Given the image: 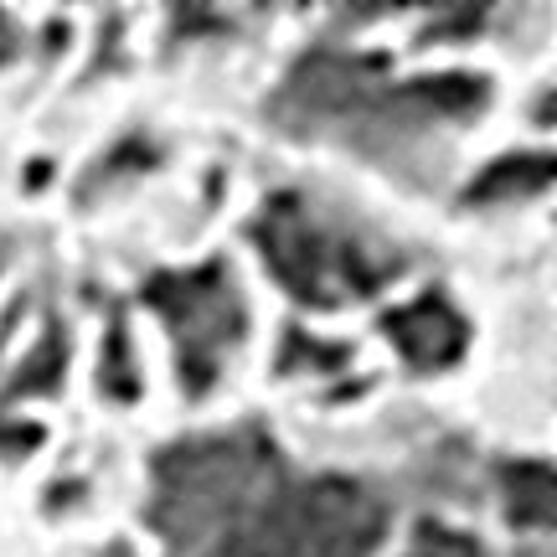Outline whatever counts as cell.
<instances>
[{
  "label": "cell",
  "instance_id": "52a82bcc",
  "mask_svg": "<svg viewBox=\"0 0 557 557\" xmlns=\"http://www.w3.org/2000/svg\"><path fill=\"white\" fill-rule=\"evenodd\" d=\"M103 387L114 398H135V367H129V341H124V325L109 331V357H103Z\"/></svg>",
  "mask_w": 557,
  "mask_h": 557
},
{
  "label": "cell",
  "instance_id": "7a4b0ae2",
  "mask_svg": "<svg viewBox=\"0 0 557 557\" xmlns=\"http://www.w3.org/2000/svg\"><path fill=\"white\" fill-rule=\"evenodd\" d=\"M253 233H259L263 259L274 263V274L299 299H315V305H336L341 295H361V289H372L377 278H387L398 269V263H382L377 253L346 243L331 227L310 222L289 201H274V212Z\"/></svg>",
  "mask_w": 557,
  "mask_h": 557
},
{
  "label": "cell",
  "instance_id": "277c9868",
  "mask_svg": "<svg viewBox=\"0 0 557 557\" xmlns=\"http://www.w3.org/2000/svg\"><path fill=\"white\" fill-rule=\"evenodd\" d=\"M382 325H387L393 346L423 372H438V367L459 361V351H465V320L444 299H418L398 315H387Z\"/></svg>",
  "mask_w": 557,
  "mask_h": 557
},
{
  "label": "cell",
  "instance_id": "9c48e42d",
  "mask_svg": "<svg viewBox=\"0 0 557 557\" xmlns=\"http://www.w3.org/2000/svg\"><path fill=\"white\" fill-rule=\"evenodd\" d=\"M11 47H16V32H11V21L0 16V58H5V52H11Z\"/></svg>",
  "mask_w": 557,
  "mask_h": 557
},
{
  "label": "cell",
  "instance_id": "6da1fadb",
  "mask_svg": "<svg viewBox=\"0 0 557 557\" xmlns=\"http://www.w3.org/2000/svg\"><path fill=\"white\" fill-rule=\"evenodd\" d=\"M382 537V506L361 485L315 480L278 496L212 557H367Z\"/></svg>",
  "mask_w": 557,
  "mask_h": 557
},
{
  "label": "cell",
  "instance_id": "5b68a950",
  "mask_svg": "<svg viewBox=\"0 0 557 557\" xmlns=\"http://www.w3.org/2000/svg\"><path fill=\"white\" fill-rule=\"evenodd\" d=\"M506 496H511V517L517 521L547 527V517H553V475H547V465L532 459V465L506 470Z\"/></svg>",
  "mask_w": 557,
  "mask_h": 557
},
{
  "label": "cell",
  "instance_id": "8992f818",
  "mask_svg": "<svg viewBox=\"0 0 557 557\" xmlns=\"http://www.w3.org/2000/svg\"><path fill=\"white\" fill-rule=\"evenodd\" d=\"M553 181V160L547 156H517V160H500L491 165L485 176L470 186V197H511V191H542Z\"/></svg>",
  "mask_w": 557,
  "mask_h": 557
},
{
  "label": "cell",
  "instance_id": "3957f363",
  "mask_svg": "<svg viewBox=\"0 0 557 557\" xmlns=\"http://www.w3.org/2000/svg\"><path fill=\"white\" fill-rule=\"evenodd\" d=\"M150 305L165 315L181 346V387L207 393L222 357L243 336V299L233 289V274L222 263L197 269V274H165L150 284Z\"/></svg>",
  "mask_w": 557,
  "mask_h": 557
},
{
  "label": "cell",
  "instance_id": "ba28073f",
  "mask_svg": "<svg viewBox=\"0 0 557 557\" xmlns=\"http://www.w3.org/2000/svg\"><path fill=\"white\" fill-rule=\"evenodd\" d=\"M52 372H62L58 341H47V346L37 351V361L26 367V382H16V393H37V387H52Z\"/></svg>",
  "mask_w": 557,
  "mask_h": 557
}]
</instances>
